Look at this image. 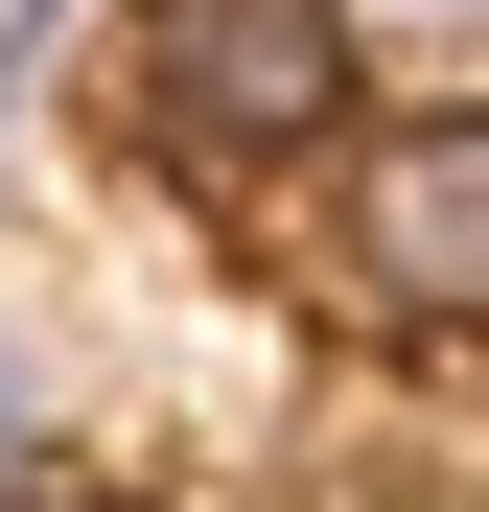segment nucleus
<instances>
[{
    "instance_id": "20e7f679",
    "label": "nucleus",
    "mask_w": 489,
    "mask_h": 512,
    "mask_svg": "<svg viewBox=\"0 0 489 512\" xmlns=\"http://www.w3.org/2000/svg\"><path fill=\"white\" fill-rule=\"evenodd\" d=\"M24 466H47V373H24V326H0V512H24Z\"/></svg>"
},
{
    "instance_id": "f03ea898",
    "label": "nucleus",
    "mask_w": 489,
    "mask_h": 512,
    "mask_svg": "<svg viewBox=\"0 0 489 512\" xmlns=\"http://www.w3.org/2000/svg\"><path fill=\"white\" fill-rule=\"evenodd\" d=\"M140 117L187 163H280L350 117V24L326 0H140Z\"/></svg>"
},
{
    "instance_id": "f257e3e1",
    "label": "nucleus",
    "mask_w": 489,
    "mask_h": 512,
    "mask_svg": "<svg viewBox=\"0 0 489 512\" xmlns=\"http://www.w3.org/2000/svg\"><path fill=\"white\" fill-rule=\"evenodd\" d=\"M326 256H350V303L466 326V350H489V94L373 117V140H350V187H326Z\"/></svg>"
},
{
    "instance_id": "39448f33",
    "label": "nucleus",
    "mask_w": 489,
    "mask_h": 512,
    "mask_svg": "<svg viewBox=\"0 0 489 512\" xmlns=\"http://www.w3.org/2000/svg\"><path fill=\"white\" fill-rule=\"evenodd\" d=\"M24 512H140V489H24Z\"/></svg>"
},
{
    "instance_id": "7ed1b4c3",
    "label": "nucleus",
    "mask_w": 489,
    "mask_h": 512,
    "mask_svg": "<svg viewBox=\"0 0 489 512\" xmlns=\"http://www.w3.org/2000/svg\"><path fill=\"white\" fill-rule=\"evenodd\" d=\"M350 70H489V0H326Z\"/></svg>"
}]
</instances>
